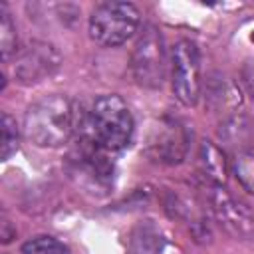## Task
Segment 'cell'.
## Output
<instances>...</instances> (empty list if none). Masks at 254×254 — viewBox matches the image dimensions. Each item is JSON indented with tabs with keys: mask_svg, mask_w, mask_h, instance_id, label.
I'll use <instances>...</instances> for the list:
<instances>
[{
	"mask_svg": "<svg viewBox=\"0 0 254 254\" xmlns=\"http://www.w3.org/2000/svg\"><path fill=\"white\" fill-rule=\"evenodd\" d=\"M2 161H8L18 149V125L16 119L8 113H2V143H0Z\"/></svg>",
	"mask_w": 254,
	"mask_h": 254,
	"instance_id": "obj_15",
	"label": "cell"
},
{
	"mask_svg": "<svg viewBox=\"0 0 254 254\" xmlns=\"http://www.w3.org/2000/svg\"><path fill=\"white\" fill-rule=\"evenodd\" d=\"M240 77H242V85H244L246 93H248L250 99L254 101V60H248V62L242 65Z\"/></svg>",
	"mask_w": 254,
	"mask_h": 254,
	"instance_id": "obj_16",
	"label": "cell"
},
{
	"mask_svg": "<svg viewBox=\"0 0 254 254\" xmlns=\"http://www.w3.org/2000/svg\"><path fill=\"white\" fill-rule=\"evenodd\" d=\"M131 73L133 79L147 89H159L167 73V56L161 30L153 24H147L133 48L131 56Z\"/></svg>",
	"mask_w": 254,
	"mask_h": 254,
	"instance_id": "obj_5",
	"label": "cell"
},
{
	"mask_svg": "<svg viewBox=\"0 0 254 254\" xmlns=\"http://www.w3.org/2000/svg\"><path fill=\"white\" fill-rule=\"evenodd\" d=\"M198 163L204 173V177L212 185H224L226 175H228V163L224 153L212 143V141H202L198 149Z\"/></svg>",
	"mask_w": 254,
	"mask_h": 254,
	"instance_id": "obj_11",
	"label": "cell"
},
{
	"mask_svg": "<svg viewBox=\"0 0 254 254\" xmlns=\"http://www.w3.org/2000/svg\"><path fill=\"white\" fill-rule=\"evenodd\" d=\"M22 254H69V248L54 236H36L24 242Z\"/></svg>",
	"mask_w": 254,
	"mask_h": 254,
	"instance_id": "obj_13",
	"label": "cell"
},
{
	"mask_svg": "<svg viewBox=\"0 0 254 254\" xmlns=\"http://www.w3.org/2000/svg\"><path fill=\"white\" fill-rule=\"evenodd\" d=\"M208 204L216 224L228 236L236 240H248L254 236V212L222 185H212Z\"/></svg>",
	"mask_w": 254,
	"mask_h": 254,
	"instance_id": "obj_8",
	"label": "cell"
},
{
	"mask_svg": "<svg viewBox=\"0 0 254 254\" xmlns=\"http://www.w3.org/2000/svg\"><path fill=\"white\" fill-rule=\"evenodd\" d=\"M190 137L187 127L173 119L161 117L151 123L145 139V155L161 165H179L189 153Z\"/></svg>",
	"mask_w": 254,
	"mask_h": 254,
	"instance_id": "obj_6",
	"label": "cell"
},
{
	"mask_svg": "<svg viewBox=\"0 0 254 254\" xmlns=\"http://www.w3.org/2000/svg\"><path fill=\"white\" fill-rule=\"evenodd\" d=\"M73 101L67 95L52 93L34 101L24 115V135L36 147H60L77 125Z\"/></svg>",
	"mask_w": 254,
	"mask_h": 254,
	"instance_id": "obj_1",
	"label": "cell"
},
{
	"mask_svg": "<svg viewBox=\"0 0 254 254\" xmlns=\"http://www.w3.org/2000/svg\"><path fill=\"white\" fill-rule=\"evenodd\" d=\"M60 54L48 42H32L16 60L14 73L22 83H38L60 67Z\"/></svg>",
	"mask_w": 254,
	"mask_h": 254,
	"instance_id": "obj_9",
	"label": "cell"
},
{
	"mask_svg": "<svg viewBox=\"0 0 254 254\" xmlns=\"http://www.w3.org/2000/svg\"><path fill=\"white\" fill-rule=\"evenodd\" d=\"M141 14L131 2H101L89 16V36L103 48L125 44L139 28Z\"/></svg>",
	"mask_w": 254,
	"mask_h": 254,
	"instance_id": "obj_3",
	"label": "cell"
},
{
	"mask_svg": "<svg viewBox=\"0 0 254 254\" xmlns=\"http://www.w3.org/2000/svg\"><path fill=\"white\" fill-rule=\"evenodd\" d=\"M234 173L242 187L254 194V151H242L236 155Z\"/></svg>",
	"mask_w": 254,
	"mask_h": 254,
	"instance_id": "obj_14",
	"label": "cell"
},
{
	"mask_svg": "<svg viewBox=\"0 0 254 254\" xmlns=\"http://www.w3.org/2000/svg\"><path fill=\"white\" fill-rule=\"evenodd\" d=\"M0 54H2V60L8 62L14 54H16V48H18V38H16V26L8 14L6 8L0 10Z\"/></svg>",
	"mask_w": 254,
	"mask_h": 254,
	"instance_id": "obj_12",
	"label": "cell"
},
{
	"mask_svg": "<svg viewBox=\"0 0 254 254\" xmlns=\"http://www.w3.org/2000/svg\"><path fill=\"white\" fill-rule=\"evenodd\" d=\"M171 81L175 97L185 105H194L200 97V54L194 42L179 40L171 54Z\"/></svg>",
	"mask_w": 254,
	"mask_h": 254,
	"instance_id": "obj_7",
	"label": "cell"
},
{
	"mask_svg": "<svg viewBox=\"0 0 254 254\" xmlns=\"http://www.w3.org/2000/svg\"><path fill=\"white\" fill-rule=\"evenodd\" d=\"M69 175L85 190L107 192L113 181V163L109 161V151L93 143L89 137H81L77 149L69 157Z\"/></svg>",
	"mask_w": 254,
	"mask_h": 254,
	"instance_id": "obj_4",
	"label": "cell"
},
{
	"mask_svg": "<svg viewBox=\"0 0 254 254\" xmlns=\"http://www.w3.org/2000/svg\"><path fill=\"white\" fill-rule=\"evenodd\" d=\"M83 137H89L111 153L123 149L131 141L135 123L127 103L119 95L107 93L93 101L83 121Z\"/></svg>",
	"mask_w": 254,
	"mask_h": 254,
	"instance_id": "obj_2",
	"label": "cell"
},
{
	"mask_svg": "<svg viewBox=\"0 0 254 254\" xmlns=\"http://www.w3.org/2000/svg\"><path fill=\"white\" fill-rule=\"evenodd\" d=\"M163 248H165V236L155 222L143 220L133 228L129 238L131 254H161Z\"/></svg>",
	"mask_w": 254,
	"mask_h": 254,
	"instance_id": "obj_10",
	"label": "cell"
}]
</instances>
